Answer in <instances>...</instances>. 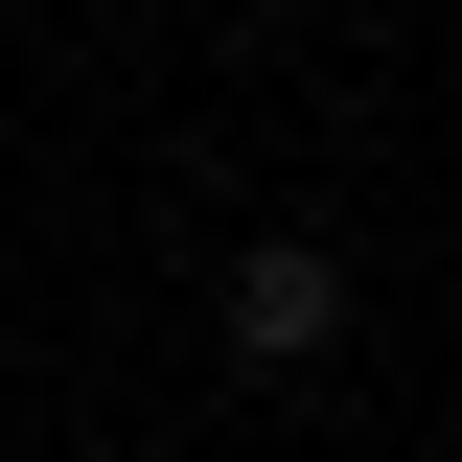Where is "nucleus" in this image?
<instances>
[{
  "instance_id": "f257e3e1",
  "label": "nucleus",
  "mask_w": 462,
  "mask_h": 462,
  "mask_svg": "<svg viewBox=\"0 0 462 462\" xmlns=\"http://www.w3.org/2000/svg\"><path fill=\"white\" fill-rule=\"evenodd\" d=\"M208 324H231V370H324L346 346V254L324 231H231V300Z\"/></svg>"
}]
</instances>
